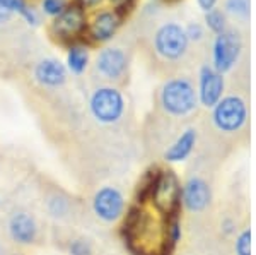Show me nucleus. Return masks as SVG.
<instances>
[{"mask_svg":"<svg viewBox=\"0 0 256 255\" xmlns=\"http://www.w3.org/2000/svg\"><path fill=\"white\" fill-rule=\"evenodd\" d=\"M251 142L250 67L248 59L234 71L229 91L218 100L200 127L196 153L218 166Z\"/></svg>","mask_w":256,"mask_h":255,"instance_id":"f257e3e1","label":"nucleus"},{"mask_svg":"<svg viewBox=\"0 0 256 255\" xmlns=\"http://www.w3.org/2000/svg\"><path fill=\"white\" fill-rule=\"evenodd\" d=\"M218 164L204 154L195 153L181 183V207L188 217V228L193 236L202 240L216 209V176Z\"/></svg>","mask_w":256,"mask_h":255,"instance_id":"f03ea898","label":"nucleus"},{"mask_svg":"<svg viewBox=\"0 0 256 255\" xmlns=\"http://www.w3.org/2000/svg\"><path fill=\"white\" fill-rule=\"evenodd\" d=\"M158 115L178 123H192V118L198 113L196 86L190 76L180 74L164 81L156 96Z\"/></svg>","mask_w":256,"mask_h":255,"instance_id":"7ed1b4c3","label":"nucleus"},{"mask_svg":"<svg viewBox=\"0 0 256 255\" xmlns=\"http://www.w3.org/2000/svg\"><path fill=\"white\" fill-rule=\"evenodd\" d=\"M152 57L168 71H178L188 60L190 40L178 21L160 23L150 36Z\"/></svg>","mask_w":256,"mask_h":255,"instance_id":"20e7f679","label":"nucleus"},{"mask_svg":"<svg viewBox=\"0 0 256 255\" xmlns=\"http://www.w3.org/2000/svg\"><path fill=\"white\" fill-rule=\"evenodd\" d=\"M248 59L244 53V36L238 28H227L216 36L212 45V67L226 76L234 72Z\"/></svg>","mask_w":256,"mask_h":255,"instance_id":"39448f33","label":"nucleus"},{"mask_svg":"<svg viewBox=\"0 0 256 255\" xmlns=\"http://www.w3.org/2000/svg\"><path fill=\"white\" fill-rule=\"evenodd\" d=\"M90 115L104 125H114L125 117L126 103L122 91L113 86H101L90 94L89 100Z\"/></svg>","mask_w":256,"mask_h":255,"instance_id":"423d86ee","label":"nucleus"},{"mask_svg":"<svg viewBox=\"0 0 256 255\" xmlns=\"http://www.w3.org/2000/svg\"><path fill=\"white\" fill-rule=\"evenodd\" d=\"M130 67V55L125 48L110 47L99 52L94 62V71L99 77L110 82H122L126 77Z\"/></svg>","mask_w":256,"mask_h":255,"instance_id":"0eeeda50","label":"nucleus"},{"mask_svg":"<svg viewBox=\"0 0 256 255\" xmlns=\"http://www.w3.org/2000/svg\"><path fill=\"white\" fill-rule=\"evenodd\" d=\"M198 101L205 108H214L218 100L226 93V79L222 74H218L212 64H204L198 71Z\"/></svg>","mask_w":256,"mask_h":255,"instance_id":"6e6552de","label":"nucleus"},{"mask_svg":"<svg viewBox=\"0 0 256 255\" xmlns=\"http://www.w3.org/2000/svg\"><path fill=\"white\" fill-rule=\"evenodd\" d=\"M198 139H200V127H196L195 123H188V125L176 135L174 141L164 149L160 158L166 163L186 161V159H190L196 153Z\"/></svg>","mask_w":256,"mask_h":255,"instance_id":"1a4fd4ad","label":"nucleus"},{"mask_svg":"<svg viewBox=\"0 0 256 255\" xmlns=\"http://www.w3.org/2000/svg\"><path fill=\"white\" fill-rule=\"evenodd\" d=\"M92 209L99 219L114 223L125 212V197L116 187H102L94 195Z\"/></svg>","mask_w":256,"mask_h":255,"instance_id":"9d476101","label":"nucleus"},{"mask_svg":"<svg viewBox=\"0 0 256 255\" xmlns=\"http://www.w3.org/2000/svg\"><path fill=\"white\" fill-rule=\"evenodd\" d=\"M34 79L44 88H60L67 81V71L56 59H43L34 67Z\"/></svg>","mask_w":256,"mask_h":255,"instance_id":"9b49d317","label":"nucleus"},{"mask_svg":"<svg viewBox=\"0 0 256 255\" xmlns=\"http://www.w3.org/2000/svg\"><path fill=\"white\" fill-rule=\"evenodd\" d=\"M9 233L12 240L18 241V243H32L36 238V233H38V226H36L34 217L26 211L14 212L9 219Z\"/></svg>","mask_w":256,"mask_h":255,"instance_id":"f8f14e48","label":"nucleus"},{"mask_svg":"<svg viewBox=\"0 0 256 255\" xmlns=\"http://www.w3.org/2000/svg\"><path fill=\"white\" fill-rule=\"evenodd\" d=\"M82 28H84V12L77 6L64 9L53 23V31L60 38H74L79 35Z\"/></svg>","mask_w":256,"mask_h":255,"instance_id":"ddd939ff","label":"nucleus"},{"mask_svg":"<svg viewBox=\"0 0 256 255\" xmlns=\"http://www.w3.org/2000/svg\"><path fill=\"white\" fill-rule=\"evenodd\" d=\"M118 26H120L118 16L111 11H104L94 18L92 24H90V35L98 41H108L113 38Z\"/></svg>","mask_w":256,"mask_h":255,"instance_id":"4468645a","label":"nucleus"},{"mask_svg":"<svg viewBox=\"0 0 256 255\" xmlns=\"http://www.w3.org/2000/svg\"><path fill=\"white\" fill-rule=\"evenodd\" d=\"M251 0H226V14L230 16L239 24H246L250 21Z\"/></svg>","mask_w":256,"mask_h":255,"instance_id":"2eb2a0df","label":"nucleus"},{"mask_svg":"<svg viewBox=\"0 0 256 255\" xmlns=\"http://www.w3.org/2000/svg\"><path fill=\"white\" fill-rule=\"evenodd\" d=\"M88 62H89V53L86 48L82 47H72L68 50V55H67V64H68V69L72 71L74 74H82L88 67Z\"/></svg>","mask_w":256,"mask_h":255,"instance_id":"dca6fc26","label":"nucleus"},{"mask_svg":"<svg viewBox=\"0 0 256 255\" xmlns=\"http://www.w3.org/2000/svg\"><path fill=\"white\" fill-rule=\"evenodd\" d=\"M0 9H6L9 12H19L30 24L38 23V18H36L34 11L26 6L24 0H0Z\"/></svg>","mask_w":256,"mask_h":255,"instance_id":"f3484780","label":"nucleus"},{"mask_svg":"<svg viewBox=\"0 0 256 255\" xmlns=\"http://www.w3.org/2000/svg\"><path fill=\"white\" fill-rule=\"evenodd\" d=\"M205 23H207L208 30H212L214 33H217V35H220L222 31L227 30L226 12H222L220 9H216V7L205 14Z\"/></svg>","mask_w":256,"mask_h":255,"instance_id":"a211bd4d","label":"nucleus"},{"mask_svg":"<svg viewBox=\"0 0 256 255\" xmlns=\"http://www.w3.org/2000/svg\"><path fill=\"white\" fill-rule=\"evenodd\" d=\"M184 31H186L190 43H200V41L205 40V31L198 23H190L188 26L184 28Z\"/></svg>","mask_w":256,"mask_h":255,"instance_id":"6ab92c4d","label":"nucleus"},{"mask_svg":"<svg viewBox=\"0 0 256 255\" xmlns=\"http://www.w3.org/2000/svg\"><path fill=\"white\" fill-rule=\"evenodd\" d=\"M65 9V0H43V11L48 16H58Z\"/></svg>","mask_w":256,"mask_h":255,"instance_id":"aec40b11","label":"nucleus"},{"mask_svg":"<svg viewBox=\"0 0 256 255\" xmlns=\"http://www.w3.org/2000/svg\"><path fill=\"white\" fill-rule=\"evenodd\" d=\"M70 253L72 255H92V248L86 240H74L70 245Z\"/></svg>","mask_w":256,"mask_h":255,"instance_id":"412c9836","label":"nucleus"},{"mask_svg":"<svg viewBox=\"0 0 256 255\" xmlns=\"http://www.w3.org/2000/svg\"><path fill=\"white\" fill-rule=\"evenodd\" d=\"M196 2H198V6H200L202 11L208 12V11H212L214 7H216L217 0H196Z\"/></svg>","mask_w":256,"mask_h":255,"instance_id":"4be33fe9","label":"nucleus"},{"mask_svg":"<svg viewBox=\"0 0 256 255\" xmlns=\"http://www.w3.org/2000/svg\"><path fill=\"white\" fill-rule=\"evenodd\" d=\"M79 2L82 7H94V6H98L101 0H79Z\"/></svg>","mask_w":256,"mask_h":255,"instance_id":"5701e85b","label":"nucleus"},{"mask_svg":"<svg viewBox=\"0 0 256 255\" xmlns=\"http://www.w3.org/2000/svg\"><path fill=\"white\" fill-rule=\"evenodd\" d=\"M111 2H113L116 7H122V6H125V4L130 2V0H111Z\"/></svg>","mask_w":256,"mask_h":255,"instance_id":"b1692460","label":"nucleus"},{"mask_svg":"<svg viewBox=\"0 0 256 255\" xmlns=\"http://www.w3.org/2000/svg\"><path fill=\"white\" fill-rule=\"evenodd\" d=\"M164 2H169V4H171V2H178V0H164Z\"/></svg>","mask_w":256,"mask_h":255,"instance_id":"393cba45","label":"nucleus"}]
</instances>
